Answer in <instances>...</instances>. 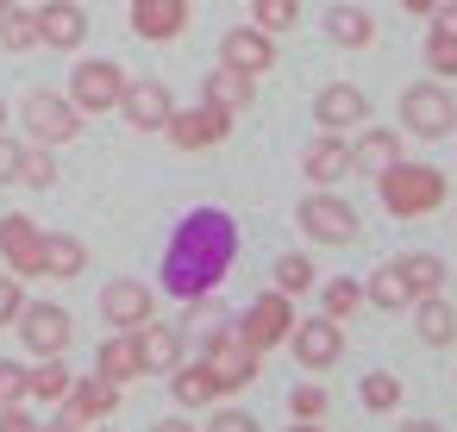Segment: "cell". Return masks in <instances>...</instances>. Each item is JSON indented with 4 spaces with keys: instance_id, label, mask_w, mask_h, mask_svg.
<instances>
[{
    "instance_id": "obj_1",
    "label": "cell",
    "mask_w": 457,
    "mask_h": 432,
    "mask_svg": "<svg viewBox=\"0 0 457 432\" xmlns=\"http://www.w3.org/2000/svg\"><path fill=\"white\" fill-rule=\"evenodd\" d=\"M232 251H238V232H232L226 213H213V207L188 213V220L176 226L170 251H163V288L182 295V301H201V295L232 270Z\"/></svg>"
},
{
    "instance_id": "obj_2",
    "label": "cell",
    "mask_w": 457,
    "mask_h": 432,
    "mask_svg": "<svg viewBox=\"0 0 457 432\" xmlns=\"http://www.w3.org/2000/svg\"><path fill=\"white\" fill-rule=\"evenodd\" d=\"M382 201H388V213L420 220V213H432L445 201V176L426 170V163H388L382 170Z\"/></svg>"
},
{
    "instance_id": "obj_3",
    "label": "cell",
    "mask_w": 457,
    "mask_h": 432,
    "mask_svg": "<svg viewBox=\"0 0 457 432\" xmlns=\"http://www.w3.org/2000/svg\"><path fill=\"white\" fill-rule=\"evenodd\" d=\"M201 363H207V376H213V388L226 395V388H245L251 376H257V351L238 338V332H207V351H201Z\"/></svg>"
},
{
    "instance_id": "obj_4",
    "label": "cell",
    "mask_w": 457,
    "mask_h": 432,
    "mask_svg": "<svg viewBox=\"0 0 457 432\" xmlns=\"http://www.w3.org/2000/svg\"><path fill=\"white\" fill-rule=\"evenodd\" d=\"M120 95H126L120 63H107V57L76 63V76H70V101H76L82 113H113V107H120Z\"/></svg>"
},
{
    "instance_id": "obj_5",
    "label": "cell",
    "mask_w": 457,
    "mask_h": 432,
    "mask_svg": "<svg viewBox=\"0 0 457 432\" xmlns=\"http://www.w3.org/2000/svg\"><path fill=\"white\" fill-rule=\"evenodd\" d=\"M451 120H457V101H451L445 88L420 82V88H407V95H401V126H407L413 138H445V132H451Z\"/></svg>"
},
{
    "instance_id": "obj_6",
    "label": "cell",
    "mask_w": 457,
    "mask_h": 432,
    "mask_svg": "<svg viewBox=\"0 0 457 432\" xmlns=\"http://www.w3.org/2000/svg\"><path fill=\"white\" fill-rule=\"evenodd\" d=\"M20 338H26V351H38V357H63L70 338H76V326H70V313L51 307V301H26V307H20Z\"/></svg>"
},
{
    "instance_id": "obj_7",
    "label": "cell",
    "mask_w": 457,
    "mask_h": 432,
    "mask_svg": "<svg viewBox=\"0 0 457 432\" xmlns=\"http://www.w3.org/2000/svg\"><path fill=\"white\" fill-rule=\"evenodd\" d=\"M26 132H32L38 145H70V138L82 132V107L63 101V95H32V101H26Z\"/></svg>"
},
{
    "instance_id": "obj_8",
    "label": "cell",
    "mask_w": 457,
    "mask_h": 432,
    "mask_svg": "<svg viewBox=\"0 0 457 432\" xmlns=\"http://www.w3.org/2000/svg\"><path fill=\"white\" fill-rule=\"evenodd\" d=\"M0 263H7L13 276H45V232L26 213L0 220Z\"/></svg>"
},
{
    "instance_id": "obj_9",
    "label": "cell",
    "mask_w": 457,
    "mask_h": 432,
    "mask_svg": "<svg viewBox=\"0 0 457 432\" xmlns=\"http://www.w3.org/2000/svg\"><path fill=\"white\" fill-rule=\"evenodd\" d=\"M301 232L313 238V245H351L357 238V213L345 207V201H332V195H313V201H301Z\"/></svg>"
},
{
    "instance_id": "obj_10",
    "label": "cell",
    "mask_w": 457,
    "mask_h": 432,
    "mask_svg": "<svg viewBox=\"0 0 457 432\" xmlns=\"http://www.w3.org/2000/svg\"><path fill=\"white\" fill-rule=\"evenodd\" d=\"M101 313H107L113 332H138L145 320H157V301H151L145 282H126V276H120V282L101 288Z\"/></svg>"
},
{
    "instance_id": "obj_11",
    "label": "cell",
    "mask_w": 457,
    "mask_h": 432,
    "mask_svg": "<svg viewBox=\"0 0 457 432\" xmlns=\"http://www.w3.org/2000/svg\"><path fill=\"white\" fill-rule=\"evenodd\" d=\"M163 132L182 145V151H207V145H220L226 132H232V113H220V107H188V113H170L163 120Z\"/></svg>"
},
{
    "instance_id": "obj_12",
    "label": "cell",
    "mask_w": 457,
    "mask_h": 432,
    "mask_svg": "<svg viewBox=\"0 0 457 432\" xmlns=\"http://www.w3.org/2000/svg\"><path fill=\"white\" fill-rule=\"evenodd\" d=\"M288 326H295V313H288V295H263L251 313H245V326H238V338L263 357L270 345H282L288 338Z\"/></svg>"
},
{
    "instance_id": "obj_13",
    "label": "cell",
    "mask_w": 457,
    "mask_h": 432,
    "mask_svg": "<svg viewBox=\"0 0 457 432\" xmlns=\"http://www.w3.org/2000/svg\"><path fill=\"white\" fill-rule=\"evenodd\" d=\"M82 38H88V13L76 7V0H51V7H38V45L76 51Z\"/></svg>"
},
{
    "instance_id": "obj_14",
    "label": "cell",
    "mask_w": 457,
    "mask_h": 432,
    "mask_svg": "<svg viewBox=\"0 0 457 432\" xmlns=\"http://www.w3.org/2000/svg\"><path fill=\"white\" fill-rule=\"evenodd\" d=\"M188 26V0H132V32L163 45V38H182Z\"/></svg>"
},
{
    "instance_id": "obj_15",
    "label": "cell",
    "mask_w": 457,
    "mask_h": 432,
    "mask_svg": "<svg viewBox=\"0 0 457 432\" xmlns=\"http://www.w3.org/2000/svg\"><path fill=\"white\" fill-rule=\"evenodd\" d=\"M220 63H232V70H245L251 82L276 63V45H270V32H257V26H238V32H226V45H220Z\"/></svg>"
},
{
    "instance_id": "obj_16",
    "label": "cell",
    "mask_w": 457,
    "mask_h": 432,
    "mask_svg": "<svg viewBox=\"0 0 457 432\" xmlns=\"http://www.w3.org/2000/svg\"><path fill=\"white\" fill-rule=\"evenodd\" d=\"M120 113H126L138 132H157V126L176 113V101H170V88H163V82H126V95H120Z\"/></svg>"
},
{
    "instance_id": "obj_17",
    "label": "cell",
    "mask_w": 457,
    "mask_h": 432,
    "mask_svg": "<svg viewBox=\"0 0 457 432\" xmlns=\"http://www.w3.org/2000/svg\"><path fill=\"white\" fill-rule=\"evenodd\" d=\"M288 332H295V357H301L307 370H332L338 351H345V345H338V320H326V313L307 320V326H288Z\"/></svg>"
},
{
    "instance_id": "obj_18",
    "label": "cell",
    "mask_w": 457,
    "mask_h": 432,
    "mask_svg": "<svg viewBox=\"0 0 457 432\" xmlns=\"http://www.w3.org/2000/svg\"><path fill=\"white\" fill-rule=\"evenodd\" d=\"M363 113H370V101H363L351 82H332V88L313 95V120H320L326 132H345V126H357Z\"/></svg>"
},
{
    "instance_id": "obj_19",
    "label": "cell",
    "mask_w": 457,
    "mask_h": 432,
    "mask_svg": "<svg viewBox=\"0 0 457 432\" xmlns=\"http://www.w3.org/2000/svg\"><path fill=\"white\" fill-rule=\"evenodd\" d=\"M132 338H138V363H145V370H176V363H182V332H176V326L145 320Z\"/></svg>"
},
{
    "instance_id": "obj_20",
    "label": "cell",
    "mask_w": 457,
    "mask_h": 432,
    "mask_svg": "<svg viewBox=\"0 0 457 432\" xmlns=\"http://www.w3.org/2000/svg\"><path fill=\"white\" fill-rule=\"evenodd\" d=\"M201 101H207V107H220V113H245V107H251V76H245V70H232V63H220V70L207 76Z\"/></svg>"
},
{
    "instance_id": "obj_21",
    "label": "cell",
    "mask_w": 457,
    "mask_h": 432,
    "mask_svg": "<svg viewBox=\"0 0 457 432\" xmlns=\"http://www.w3.org/2000/svg\"><path fill=\"white\" fill-rule=\"evenodd\" d=\"M413 326H420L426 345H451L457 338V307L438 301V295H413Z\"/></svg>"
},
{
    "instance_id": "obj_22",
    "label": "cell",
    "mask_w": 457,
    "mask_h": 432,
    "mask_svg": "<svg viewBox=\"0 0 457 432\" xmlns=\"http://www.w3.org/2000/svg\"><path fill=\"white\" fill-rule=\"evenodd\" d=\"M95 376H107V382H132V376H145V363H138V338H132V332L107 338L101 357H95Z\"/></svg>"
},
{
    "instance_id": "obj_23",
    "label": "cell",
    "mask_w": 457,
    "mask_h": 432,
    "mask_svg": "<svg viewBox=\"0 0 457 432\" xmlns=\"http://www.w3.org/2000/svg\"><path fill=\"white\" fill-rule=\"evenodd\" d=\"M370 301H376L382 313H401V307H413V288H407V270H401V257H395V263H382V270L370 276Z\"/></svg>"
},
{
    "instance_id": "obj_24",
    "label": "cell",
    "mask_w": 457,
    "mask_h": 432,
    "mask_svg": "<svg viewBox=\"0 0 457 432\" xmlns=\"http://www.w3.org/2000/svg\"><path fill=\"white\" fill-rule=\"evenodd\" d=\"M82 270H88V245L63 238V232H45V276H82Z\"/></svg>"
},
{
    "instance_id": "obj_25",
    "label": "cell",
    "mask_w": 457,
    "mask_h": 432,
    "mask_svg": "<svg viewBox=\"0 0 457 432\" xmlns=\"http://www.w3.org/2000/svg\"><path fill=\"white\" fill-rule=\"evenodd\" d=\"M326 32H332V45H351V51H357V45L376 38V20H370L363 7H332V13H326Z\"/></svg>"
},
{
    "instance_id": "obj_26",
    "label": "cell",
    "mask_w": 457,
    "mask_h": 432,
    "mask_svg": "<svg viewBox=\"0 0 457 432\" xmlns=\"http://www.w3.org/2000/svg\"><path fill=\"white\" fill-rule=\"evenodd\" d=\"M351 163H357V170H376V176H382L388 163H401V138H395V132H363V138L351 145Z\"/></svg>"
},
{
    "instance_id": "obj_27",
    "label": "cell",
    "mask_w": 457,
    "mask_h": 432,
    "mask_svg": "<svg viewBox=\"0 0 457 432\" xmlns=\"http://www.w3.org/2000/svg\"><path fill=\"white\" fill-rule=\"evenodd\" d=\"M76 388V376H70V363H57V357H45L38 370H26V395L32 401H63Z\"/></svg>"
},
{
    "instance_id": "obj_28",
    "label": "cell",
    "mask_w": 457,
    "mask_h": 432,
    "mask_svg": "<svg viewBox=\"0 0 457 432\" xmlns=\"http://www.w3.org/2000/svg\"><path fill=\"white\" fill-rule=\"evenodd\" d=\"M38 45V13H26L20 0L0 7V51H32Z\"/></svg>"
},
{
    "instance_id": "obj_29",
    "label": "cell",
    "mask_w": 457,
    "mask_h": 432,
    "mask_svg": "<svg viewBox=\"0 0 457 432\" xmlns=\"http://www.w3.org/2000/svg\"><path fill=\"white\" fill-rule=\"evenodd\" d=\"M313 182H338L345 170H351V145H338V138H320L313 151H307V163H301Z\"/></svg>"
},
{
    "instance_id": "obj_30",
    "label": "cell",
    "mask_w": 457,
    "mask_h": 432,
    "mask_svg": "<svg viewBox=\"0 0 457 432\" xmlns=\"http://www.w3.org/2000/svg\"><path fill=\"white\" fill-rule=\"evenodd\" d=\"M220 388H213V376H207V363H176V401L182 407H207Z\"/></svg>"
},
{
    "instance_id": "obj_31",
    "label": "cell",
    "mask_w": 457,
    "mask_h": 432,
    "mask_svg": "<svg viewBox=\"0 0 457 432\" xmlns=\"http://www.w3.org/2000/svg\"><path fill=\"white\" fill-rule=\"evenodd\" d=\"M401 270H407V288L413 295H438V282H445V263L438 257H401Z\"/></svg>"
},
{
    "instance_id": "obj_32",
    "label": "cell",
    "mask_w": 457,
    "mask_h": 432,
    "mask_svg": "<svg viewBox=\"0 0 457 432\" xmlns=\"http://www.w3.org/2000/svg\"><path fill=\"white\" fill-rule=\"evenodd\" d=\"M276 282H282V295H301V288H313V263L301 251H288V257H276Z\"/></svg>"
},
{
    "instance_id": "obj_33",
    "label": "cell",
    "mask_w": 457,
    "mask_h": 432,
    "mask_svg": "<svg viewBox=\"0 0 457 432\" xmlns=\"http://www.w3.org/2000/svg\"><path fill=\"white\" fill-rule=\"evenodd\" d=\"M251 7H257V32H288L301 20L295 0H251Z\"/></svg>"
},
{
    "instance_id": "obj_34",
    "label": "cell",
    "mask_w": 457,
    "mask_h": 432,
    "mask_svg": "<svg viewBox=\"0 0 457 432\" xmlns=\"http://www.w3.org/2000/svg\"><path fill=\"white\" fill-rule=\"evenodd\" d=\"M20 182H26V188H51V182H57V163H51V145H38V151H26V163H20Z\"/></svg>"
},
{
    "instance_id": "obj_35",
    "label": "cell",
    "mask_w": 457,
    "mask_h": 432,
    "mask_svg": "<svg viewBox=\"0 0 457 432\" xmlns=\"http://www.w3.org/2000/svg\"><path fill=\"white\" fill-rule=\"evenodd\" d=\"M357 301H363V288H357V282H326V320L357 313Z\"/></svg>"
},
{
    "instance_id": "obj_36",
    "label": "cell",
    "mask_w": 457,
    "mask_h": 432,
    "mask_svg": "<svg viewBox=\"0 0 457 432\" xmlns=\"http://www.w3.org/2000/svg\"><path fill=\"white\" fill-rule=\"evenodd\" d=\"M20 401H26V363L0 357V407H20Z\"/></svg>"
},
{
    "instance_id": "obj_37",
    "label": "cell",
    "mask_w": 457,
    "mask_h": 432,
    "mask_svg": "<svg viewBox=\"0 0 457 432\" xmlns=\"http://www.w3.org/2000/svg\"><path fill=\"white\" fill-rule=\"evenodd\" d=\"M395 401H401V382H395V376H370V382H363V407L388 413Z\"/></svg>"
},
{
    "instance_id": "obj_38",
    "label": "cell",
    "mask_w": 457,
    "mask_h": 432,
    "mask_svg": "<svg viewBox=\"0 0 457 432\" xmlns=\"http://www.w3.org/2000/svg\"><path fill=\"white\" fill-rule=\"evenodd\" d=\"M426 63H432V76H445V82H451V76H457V38H438V32H432Z\"/></svg>"
},
{
    "instance_id": "obj_39",
    "label": "cell",
    "mask_w": 457,
    "mask_h": 432,
    "mask_svg": "<svg viewBox=\"0 0 457 432\" xmlns=\"http://www.w3.org/2000/svg\"><path fill=\"white\" fill-rule=\"evenodd\" d=\"M20 307H26V295H20V276L7 270V276H0V326H13Z\"/></svg>"
},
{
    "instance_id": "obj_40",
    "label": "cell",
    "mask_w": 457,
    "mask_h": 432,
    "mask_svg": "<svg viewBox=\"0 0 457 432\" xmlns=\"http://www.w3.org/2000/svg\"><path fill=\"white\" fill-rule=\"evenodd\" d=\"M20 163H26V145H13L7 132H0V188L20 182Z\"/></svg>"
},
{
    "instance_id": "obj_41",
    "label": "cell",
    "mask_w": 457,
    "mask_h": 432,
    "mask_svg": "<svg viewBox=\"0 0 457 432\" xmlns=\"http://www.w3.org/2000/svg\"><path fill=\"white\" fill-rule=\"evenodd\" d=\"M207 432H263V426H257L251 413H238V407H226V413H213V420H207Z\"/></svg>"
},
{
    "instance_id": "obj_42",
    "label": "cell",
    "mask_w": 457,
    "mask_h": 432,
    "mask_svg": "<svg viewBox=\"0 0 457 432\" xmlns=\"http://www.w3.org/2000/svg\"><path fill=\"white\" fill-rule=\"evenodd\" d=\"M295 413H301V420H320V413H326V395H320V388H295Z\"/></svg>"
},
{
    "instance_id": "obj_43",
    "label": "cell",
    "mask_w": 457,
    "mask_h": 432,
    "mask_svg": "<svg viewBox=\"0 0 457 432\" xmlns=\"http://www.w3.org/2000/svg\"><path fill=\"white\" fill-rule=\"evenodd\" d=\"M0 432H45L32 413H20V407H0Z\"/></svg>"
},
{
    "instance_id": "obj_44",
    "label": "cell",
    "mask_w": 457,
    "mask_h": 432,
    "mask_svg": "<svg viewBox=\"0 0 457 432\" xmlns=\"http://www.w3.org/2000/svg\"><path fill=\"white\" fill-rule=\"evenodd\" d=\"M432 32H438V38H457V0H445V7H432Z\"/></svg>"
},
{
    "instance_id": "obj_45",
    "label": "cell",
    "mask_w": 457,
    "mask_h": 432,
    "mask_svg": "<svg viewBox=\"0 0 457 432\" xmlns=\"http://www.w3.org/2000/svg\"><path fill=\"white\" fill-rule=\"evenodd\" d=\"M151 432H195V426H188V420H157Z\"/></svg>"
},
{
    "instance_id": "obj_46",
    "label": "cell",
    "mask_w": 457,
    "mask_h": 432,
    "mask_svg": "<svg viewBox=\"0 0 457 432\" xmlns=\"http://www.w3.org/2000/svg\"><path fill=\"white\" fill-rule=\"evenodd\" d=\"M401 7H407V13H432V7H438V0H401Z\"/></svg>"
},
{
    "instance_id": "obj_47",
    "label": "cell",
    "mask_w": 457,
    "mask_h": 432,
    "mask_svg": "<svg viewBox=\"0 0 457 432\" xmlns=\"http://www.w3.org/2000/svg\"><path fill=\"white\" fill-rule=\"evenodd\" d=\"M401 432H438V426H432V420H407Z\"/></svg>"
},
{
    "instance_id": "obj_48",
    "label": "cell",
    "mask_w": 457,
    "mask_h": 432,
    "mask_svg": "<svg viewBox=\"0 0 457 432\" xmlns=\"http://www.w3.org/2000/svg\"><path fill=\"white\" fill-rule=\"evenodd\" d=\"M295 432H320V426H313V420H301V426H295Z\"/></svg>"
},
{
    "instance_id": "obj_49",
    "label": "cell",
    "mask_w": 457,
    "mask_h": 432,
    "mask_svg": "<svg viewBox=\"0 0 457 432\" xmlns=\"http://www.w3.org/2000/svg\"><path fill=\"white\" fill-rule=\"evenodd\" d=\"M0 126H7V101H0Z\"/></svg>"
},
{
    "instance_id": "obj_50",
    "label": "cell",
    "mask_w": 457,
    "mask_h": 432,
    "mask_svg": "<svg viewBox=\"0 0 457 432\" xmlns=\"http://www.w3.org/2000/svg\"><path fill=\"white\" fill-rule=\"evenodd\" d=\"M0 7H13V0H0Z\"/></svg>"
}]
</instances>
